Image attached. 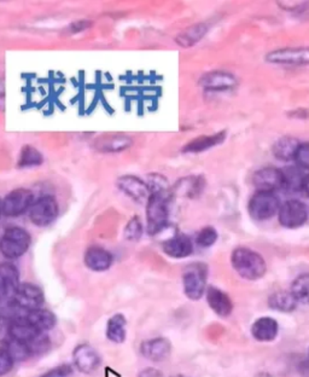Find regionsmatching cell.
I'll return each instance as SVG.
<instances>
[{"label": "cell", "instance_id": "cell-4", "mask_svg": "<svg viewBox=\"0 0 309 377\" xmlns=\"http://www.w3.org/2000/svg\"><path fill=\"white\" fill-rule=\"evenodd\" d=\"M208 267L202 263H191L182 275L185 295L190 300H199L206 293Z\"/></svg>", "mask_w": 309, "mask_h": 377}, {"label": "cell", "instance_id": "cell-29", "mask_svg": "<svg viewBox=\"0 0 309 377\" xmlns=\"http://www.w3.org/2000/svg\"><path fill=\"white\" fill-rule=\"evenodd\" d=\"M283 176H284V188H288L289 191L298 193L302 191L303 188V181H305V174L302 173L300 167H288L282 169Z\"/></svg>", "mask_w": 309, "mask_h": 377}, {"label": "cell", "instance_id": "cell-19", "mask_svg": "<svg viewBox=\"0 0 309 377\" xmlns=\"http://www.w3.org/2000/svg\"><path fill=\"white\" fill-rule=\"evenodd\" d=\"M20 287V273L11 263H0V293L6 296H14Z\"/></svg>", "mask_w": 309, "mask_h": 377}, {"label": "cell", "instance_id": "cell-23", "mask_svg": "<svg viewBox=\"0 0 309 377\" xmlns=\"http://www.w3.org/2000/svg\"><path fill=\"white\" fill-rule=\"evenodd\" d=\"M298 146H300V141L296 138L286 136L276 141L272 151L276 159L281 161L288 162L295 159Z\"/></svg>", "mask_w": 309, "mask_h": 377}, {"label": "cell", "instance_id": "cell-6", "mask_svg": "<svg viewBox=\"0 0 309 377\" xmlns=\"http://www.w3.org/2000/svg\"><path fill=\"white\" fill-rule=\"evenodd\" d=\"M278 218L283 228H301L308 219V208L302 201L288 200L281 206Z\"/></svg>", "mask_w": 309, "mask_h": 377}, {"label": "cell", "instance_id": "cell-37", "mask_svg": "<svg viewBox=\"0 0 309 377\" xmlns=\"http://www.w3.org/2000/svg\"><path fill=\"white\" fill-rule=\"evenodd\" d=\"M15 361L12 359L11 356L8 353V351L4 347L0 348V376H4L6 373L11 371L14 368Z\"/></svg>", "mask_w": 309, "mask_h": 377}, {"label": "cell", "instance_id": "cell-8", "mask_svg": "<svg viewBox=\"0 0 309 377\" xmlns=\"http://www.w3.org/2000/svg\"><path fill=\"white\" fill-rule=\"evenodd\" d=\"M34 195L28 188H16L8 193L3 200V214L6 216H20L32 208Z\"/></svg>", "mask_w": 309, "mask_h": 377}, {"label": "cell", "instance_id": "cell-15", "mask_svg": "<svg viewBox=\"0 0 309 377\" xmlns=\"http://www.w3.org/2000/svg\"><path fill=\"white\" fill-rule=\"evenodd\" d=\"M8 333L9 338L24 342L28 346L36 341V338L43 334V331H39L26 318L17 319V321L9 323Z\"/></svg>", "mask_w": 309, "mask_h": 377}, {"label": "cell", "instance_id": "cell-28", "mask_svg": "<svg viewBox=\"0 0 309 377\" xmlns=\"http://www.w3.org/2000/svg\"><path fill=\"white\" fill-rule=\"evenodd\" d=\"M268 305L279 312H293L298 303L290 291H276L268 298Z\"/></svg>", "mask_w": 309, "mask_h": 377}, {"label": "cell", "instance_id": "cell-7", "mask_svg": "<svg viewBox=\"0 0 309 377\" xmlns=\"http://www.w3.org/2000/svg\"><path fill=\"white\" fill-rule=\"evenodd\" d=\"M58 216V203L55 197L43 196L33 203L32 208L29 209V216L33 224L40 228H44L52 224Z\"/></svg>", "mask_w": 309, "mask_h": 377}, {"label": "cell", "instance_id": "cell-33", "mask_svg": "<svg viewBox=\"0 0 309 377\" xmlns=\"http://www.w3.org/2000/svg\"><path fill=\"white\" fill-rule=\"evenodd\" d=\"M43 161H44V159H43V155L40 154L39 150H36V148L31 146H26L21 151L19 166L21 169H31V167L41 165Z\"/></svg>", "mask_w": 309, "mask_h": 377}, {"label": "cell", "instance_id": "cell-3", "mask_svg": "<svg viewBox=\"0 0 309 377\" xmlns=\"http://www.w3.org/2000/svg\"><path fill=\"white\" fill-rule=\"evenodd\" d=\"M31 246V235L24 228L12 226L5 230L0 238V251L8 259H17L27 253Z\"/></svg>", "mask_w": 309, "mask_h": 377}, {"label": "cell", "instance_id": "cell-1", "mask_svg": "<svg viewBox=\"0 0 309 377\" xmlns=\"http://www.w3.org/2000/svg\"><path fill=\"white\" fill-rule=\"evenodd\" d=\"M231 263L238 275L248 281L262 278L267 271L265 259L250 248H236L231 256Z\"/></svg>", "mask_w": 309, "mask_h": 377}, {"label": "cell", "instance_id": "cell-5", "mask_svg": "<svg viewBox=\"0 0 309 377\" xmlns=\"http://www.w3.org/2000/svg\"><path fill=\"white\" fill-rule=\"evenodd\" d=\"M281 208V202L273 193H266V191H258L250 198L249 214L253 219L258 221L273 218Z\"/></svg>", "mask_w": 309, "mask_h": 377}, {"label": "cell", "instance_id": "cell-12", "mask_svg": "<svg viewBox=\"0 0 309 377\" xmlns=\"http://www.w3.org/2000/svg\"><path fill=\"white\" fill-rule=\"evenodd\" d=\"M201 86L208 91L234 90L237 86V78L229 71H215L206 73L201 78Z\"/></svg>", "mask_w": 309, "mask_h": 377}, {"label": "cell", "instance_id": "cell-10", "mask_svg": "<svg viewBox=\"0 0 309 377\" xmlns=\"http://www.w3.org/2000/svg\"><path fill=\"white\" fill-rule=\"evenodd\" d=\"M12 298L16 301L17 305L27 313L31 311L40 308L45 300L44 291L32 283L20 284V287L17 288Z\"/></svg>", "mask_w": 309, "mask_h": 377}, {"label": "cell", "instance_id": "cell-21", "mask_svg": "<svg viewBox=\"0 0 309 377\" xmlns=\"http://www.w3.org/2000/svg\"><path fill=\"white\" fill-rule=\"evenodd\" d=\"M279 326L276 319L271 317H261L256 319L251 326V335L260 342L273 341L277 338Z\"/></svg>", "mask_w": 309, "mask_h": 377}, {"label": "cell", "instance_id": "cell-14", "mask_svg": "<svg viewBox=\"0 0 309 377\" xmlns=\"http://www.w3.org/2000/svg\"><path fill=\"white\" fill-rule=\"evenodd\" d=\"M119 188L121 191L137 202L147 201L151 196L150 186L135 176H125L120 178Z\"/></svg>", "mask_w": 309, "mask_h": 377}, {"label": "cell", "instance_id": "cell-18", "mask_svg": "<svg viewBox=\"0 0 309 377\" xmlns=\"http://www.w3.org/2000/svg\"><path fill=\"white\" fill-rule=\"evenodd\" d=\"M206 301L210 308L220 317H229L234 311V303L230 296L216 287H209L206 289Z\"/></svg>", "mask_w": 309, "mask_h": 377}, {"label": "cell", "instance_id": "cell-39", "mask_svg": "<svg viewBox=\"0 0 309 377\" xmlns=\"http://www.w3.org/2000/svg\"><path fill=\"white\" fill-rule=\"evenodd\" d=\"M139 377H163L162 373H159V370L154 369V368H149L139 373Z\"/></svg>", "mask_w": 309, "mask_h": 377}, {"label": "cell", "instance_id": "cell-34", "mask_svg": "<svg viewBox=\"0 0 309 377\" xmlns=\"http://www.w3.org/2000/svg\"><path fill=\"white\" fill-rule=\"evenodd\" d=\"M218 240V231L211 226H206L202 228L199 232V235L196 237V243L199 244V247L209 248Z\"/></svg>", "mask_w": 309, "mask_h": 377}, {"label": "cell", "instance_id": "cell-17", "mask_svg": "<svg viewBox=\"0 0 309 377\" xmlns=\"http://www.w3.org/2000/svg\"><path fill=\"white\" fill-rule=\"evenodd\" d=\"M162 249L171 258L184 259L192 254L194 244L187 235H175L163 243Z\"/></svg>", "mask_w": 309, "mask_h": 377}, {"label": "cell", "instance_id": "cell-11", "mask_svg": "<svg viewBox=\"0 0 309 377\" xmlns=\"http://www.w3.org/2000/svg\"><path fill=\"white\" fill-rule=\"evenodd\" d=\"M253 184L258 188V191L273 193L276 190L284 188L283 171L276 167H263L258 169L253 176Z\"/></svg>", "mask_w": 309, "mask_h": 377}, {"label": "cell", "instance_id": "cell-35", "mask_svg": "<svg viewBox=\"0 0 309 377\" xmlns=\"http://www.w3.org/2000/svg\"><path fill=\"white\" fill-rule=\"evenodd\" d=\"M143 235V226L138 216H135L130 220L127 226L125 228V236L128 241H138Z\"/></svg>", "mask_w": 309, "mask_h": 377}, {"label": "cell", "instance_id": "cell-13", "mask_svg": "<svg viewBox=\"0 0 309 377\" xmlns=\"http://www.w3.org/2000/svg\"><path fill=\"white\" fill-rule=\"evenodd\" d=\"M74 364L83 373H91L100 366L98 352L90 345H79L73 353Z\"/></svg>", "mask_w": 309, "mask_h": 377}, {"label": "cell", "instance_id": "cell-22", "mask_svg": "<svg viewBox=\"0 0 309 377\" xmlns=\"http://www.w3.org/2000/svg\"><path fill=\"white\" fill-rule=\"evenodd\" d=\"M225 139H226V131H222V132L211 134V136H201V137L194 138L190 143H187L182 151L191 154L203 153L206 150L221 144Z\"/></svg>", "mask_w": 309, "mask_h": 377}, {"label": "cell", "instance_id": "cell-40", "mask_svg": "<svg viewBox=\"0 0 309 377\" xmlns=\"http://www.w3.org/2000/svg\"><path fill=\"white\" fill-rule=\"evenodd\" d=\"M302 191L309 197V174H305V181H303V188Z\"/></svg>", "mask_w": 309, "mask_h": 377}, {"label": "cell", "instance_id": "cell-32", "mask_svg": "<svg viewBox=\"0 0 309 377\" xmlns=\"http://www.w3.org/2000/svg\"><path fill=\"white\" fill-rule=\"evenodd\" d=\"M132 141L130 138L123 137V136H112V137H105L100 139L97 146L102 151H122L131 146Z\"/></svg>", "mask_w": 309, "mask_h": 377}, {"label": "cell", "instance_id": "cell-16", "mask_svg": "<svg viewBox=\"0 0 309 377\" xmlns=\"http://www.w3.org/2000/svg\"><path fill=\"white\" fill-rule=\"evenodd\" d=\"M171 342L164 338H156L144 341L140 346V353L151 361H164L171 354Z\"/></svg>", "mask_w": 309, "mask_h": 377}, {"label": "cell", "instance_id": "cell-31", "mask_svg": "<svg viewBox=\"0 0 309 377\" xmlns=\"http://www.w3.org/2000/svg\"><path fill=\"white\" fill-rule=\"evenodd\" d=\"M4 348L8 351V353L11 356L14 361H23L28 357L32 356V351H31L27 343L17 341V340H14V338H6Z\"/></svg>", "mask_w": 309, "mask_h": 377}, {"label": "cell", "instance_id": "cell-20", "mask_svg": "<svg viewBox=\"0 0 309 377\" xmlns=\"http://www.w3.org/2000/svg\"><path fill=\"white\" fill-rule=\"evenodd\" d=\"M85 263L92 271H107L112 265V256L102 247L88 248L85 254Z\"/></svg>", "mask_w": 309, "mask_h": 377}, {"label": "cell", "instance_id": "cell-38", "mask_svg": "<svg viewBox=\"0 0 309 377\" xmlns=\"http://www.w3.org/2000/svg\"><path fill=\"white\" fill-rule=\"evenodd\" d=\"M72 373V366L64 364V366H57L55 369L50 370V371L39 377H69Z\"/></svg>", "mask_w": 309, "mask_h": 377}, {"label": "cell", "instance_id": "cell-27", "mask_svg": "<svg viewBox=\"0 0 309 377\" xmlns=\"http://www.w3.org/2000/svg\"><path fill=\"white\" fill-rule=\"evenodd\" d=\"M126 318L123 314H115L112 316L107 326V338L110 340L111 342H115V343H121L125 341L126 338Z\"/></svg>", "mask_w": 309, "mask_h": 377}, {"label": "cell", "instance_id": "cell-42", "mask_svg": "<svg viewBox=\"0 0 309 377\" xmlns=\"http://www.w3.org/2000/svg\"><path fill=\"white\" fill-rule=\"evenodd\" d=\"M173 377H187V376H184V375H177V376H173Z\"/></svg>", "mask_w": 309, "mask_h": 377}, {"label": "cell", "instance_id": "cell-41", "mask_svg": "<svg viewBox=\"0 0 309 377\" xmlns=\"http://www.w3.org/2000/svg\"><path fill=\"white\" fill-rule=\"evenodd\" d=\"M3 216V200H0V216Z\"/></svg>", "mask_w": 309, "mask_h": 377}, {"label": "cell", "instance_id": "cell-24", "mask_svg": "<svg viewBox=\"0 0 309 377\" xmlns=\"http://www.w3.org/2000/svg\"><path fill=\"white\" fill-rule=\"evenodd\" d=\"M27 312L22 310L12 296L0 295V321L14 322L17 319L26 318Z\"/></svg>", "mask_w": 309, "mask_h": 377}, {"label": "cell", "instance_id": "cell-26", "mask_svg": "<svg viewBox=\"0 0 309 377\" xmlns=\"http://www.w3.org/2000/svg\"><path fill=\"white\" fill-rule=\"evenodd\" d=\"M208 31V26L206 24H196L191 27L187 28L177 36V43L182 47H191L201 41L203 36Z\"/></svg>", "mask_w": 309, "mask_h": 377}, {"label": "cell", "instance_id": "cell-9", "mask_svg": "<svg viewBox=\"0 0 309 377\" xmlns=\"http://www.w3.org/2000/svg\"><path fill=\"white\" fill-rule=\"evenodd\" d=\"M267 62L282 66H309V47H283L266 56Z\"/></svg>", "mask_w": 309, "mask_h": 377}, {"label": "cell", "instance_id": "cell-30", "mask_svg": "<svg viewBox=\"0 0 309 377\" xmlns=\"http://www.w3.org/2000/svg\"><path fill=\"white\" fill-rule=\"evenodd\" d=\"M290 293L298 303L309 305V273L298 276L291 284Z\"/></svg>", "mask_w": 309, "mask_h": 377}, {"label": "cell", "instance_id": "cell-2", "mask_svg": "<svg viewBox=\"0 0 309 377\" xmlns=\"http://www.w3.org/2000/svg\"><path fill=\"white\" fill-rule=\"evenodd\" d=\"M168 216L169 211L167 190L152 191L147 206V232L150 235H156L162 231L168 224Z\"/></svg>", "mask_w": 309, "mask_h": 377}, {"label": "cell", "instance_id": "cell-25", "mask_svg": "<svg viewBox=\"0 0 309 377\" xmlns=\"http://www.w3.org/2000/svg\"><path fill=\"white\" fill-rule=\"evenodd\" d=\"M26 319L31 323L33 326H36L39 331H48L55 328L56 316L52 313L51 311L45 310V308H36V310L28 312Z\"/></svg>", "mask_w": 309, "mask_h": 377}, {"label": "cell", "instance_id": "cell-43", "mask_svg": "<svg viewBox=\"0 0 309 377\" xmlns=\"http://www.w3.org/2000/svg\"><path fill=\"white\" fill-rule=\"evenodd\" d=\"M0 295H1V293H0Z\"/></svg>", "mask_w": 309, "mask_h": 377}, {"label": "cell", "instance_id": "cell-36", "mask_svg": "<svg viewBox=\"0 0 309 377\" xmlns=\"http://www.w3.org/2000/svg\"><path fill=\"white\" fill-rule=\"evenodd\" d=\"M298 167L302 169H309V143H302L298 146L295 159Z\"/></svg>", "mask_w": 309, "mask_h": 377}]
</instances>
